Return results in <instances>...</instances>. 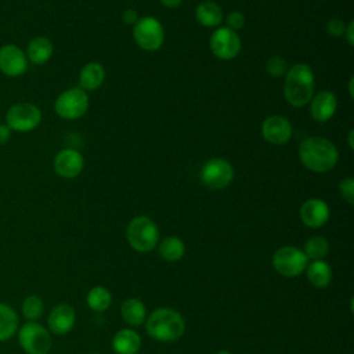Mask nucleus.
I'll use <instances>...</instances> for the list:
<instances>
[{
	"label": "nucleus",
	"mask_w": 354,
	"mask_h": 354,
	"mask_svg": "<svg viewBox=\"0 0 354 354\" xmlns=\"http://www.w3.org/2000/svg\"><path fill=\"white\" fill-rule=\"evenodd\" d=\"M136 43L145 51H156L165 41V30L162 24L153 17L140 18L133 28Z\"/></svg>",
	"instance_id": "0eeeda50"
},
{
	"label": "nucleus",
	"mask_w": 354,
	"mask_h": 354,
	"mask_svg": "<svg viewBox=\"0 0 354 354\" xmlns=\"http://www.w3.org/2000/svg\"><path fill=\"white\" fill-rule=\"evenodd\" d=\"M308 264V259L303 250L296 246L279 248L272 256V266L277 272L283 277H297Z\"/></svg>",
	"instance_id": "1a4fd4ad"
},
{
	"label": "nucleus",
	"mask_w": 354,
	"mask_h": 354,
	"mask_svg": "<svg viewBox=\"0 0 354 354\" xmlns=\"http://www.w3.org/2000/svg\"><path fill=\"white\" fill-rule=\"evenodd\" d=\"M353 26H354V24L353 22H350L347 26H346V35H347V40H348V43L353 46L354 44V37H353Z\"/></svg>",
	"instance_id": "f704fd0d"
},
{
	"label": "nucleus",
	"mask_w": 354,
	"mask_h": 354,
	"mask_svg": "<svg viewBox=\"0 0 354 354\" xmlns=\"http://www.w3.org/2000/svg\"><path fill=\"white\" fill-rule=\"evenodd\" d=\"M53 43L44 36L33 37L26 46V58L35 65H44L53 57Z\"/></svg>",
	"instance_id": "a211bd4d"
},
{
	"label": "nucleus",
	"mask_w": 354,
	"mask_h": 354,
	"mask_svg": "<svg viewBox=\"0 0 354 354\" xmlns=\"http://www.w3.org/2000/svg\"><path fill=\"white\" fill-rule=\"evenodd\" d=\"M210 50L220 59H232L241 51V39L235 30L217 28L210 37Z\"/></svg>",
	"instance_id": "9b49d317"
},
{
	"label": "nucleus",
	"mask_w": 354,
	"mask_h": 354,
	"mask_svg": "<svg viewBox=\"0 0 354 354\" xmlns=\"http://www.w3.org/2000/svg\"><path fill=\"white\" fill-rule=\"evenodd\" d=\"M112 347L116 354H136L141 347V337L133 329H120L112 339Z\"/></svg>",
	"instance_id": "6ab92c4d"
},
{
	"label": "nucleus",
	"mask_w": 354,
	"mask_h": 354,
	"mask_svg": "<svg viewBox=\"0 0 354 354\" xmlns=\"http://www.w3.org/2000/svg\"><path fill=\"white\" fill-rule=\"evenodd\" d=\"M353 83H354V79L351 77L350 82H348V91H350V97H351V98L354 97V94H353Z\"/></svg>",
	"instance_id": "4c0bfd02"
},
{
	"label": "nucleus",
	"mask_w": 354,
	"mask_h": 354,
	"mask_svg": "<svg viewBox=\"0 0 354 354\" xmlns=\"http://www.w3.org/2000/svg\"><path fill=\"white\" fill-rule=\"evenodd\" d=\"M41 122V111L32 102H17L6 112V124L11 131L28 133L35 130Z\"/></svg>",
	"instance_id": "39448f33"
},
{
	"label": "nucleus",
	"mask_w": 354,
	"mask_h": 354,
	"mask_svg": "<svg viewBox=\"0 0 354 354\" xmlns=\"http://www.w3.org/2000/svg\"><path fill=\"white\" fill-rule=\"evenodd\" d=\"M299 158L311 171L326 173L336 166L339 152L335 144L328 138L308 137L303 140L299 147Z\"/></svg>",
	"instance_id": "f257e3e1"
},
{
	"label": "nucleus",
	"mask_w": 354,
	"mask_h": 354,
	"mask_svg": "<svg viewBox=\"0 0 354 354\" xmlns=\"http://www.w3.org/2000/svg\"><path fill=\"white\" fill-rule=\"evenodd\" d=\"M307 279L315 288H326L332 281V270L329 264L324 260H313L307 264Z\"/></svg>",
	"instance_id": "5701e85b"
},
{
	"label": "nucleus",
	"mask_w": 354,
	"mask_h": 354,
	"mask_svg": "<svg viewBox=\"0 0 354 354\" xmlns=\"http://www.w3.org/2000/svg\"><path fill=\"white\" fill-rule=\"evenodd\" d=\"M84 167L83 156L79 151L65 148L61 149L54 158V170L64 178H73L82 173Z\"/></svg>",
	"instance_id": "ddd939ff"
},
{
	"label": "nucleus",
	"mask_w": 354,
	"mask_h": 354,
	"mask_svg": "<svg viewBox=\"0 0 354 354\" xmlns=\"http://www.w3.org/2000/svg\"><path fill=\"white\" fill-rule=\"evenodd\" d=\"M28 69V58L24 50L15 44L0 47V71L8 77H19Z\"/></svg>",
	"instance_id": "f8f14e48"
},
{
	"label": "nucleus",
	"mask_w": 354,
	"mask_h": 354,
	"mask_svg": "<svg viewBox=\"0 0 354 354\" xmlns=\"http://www.w3.org/2000/svg\"><path fill=\"white\" fill-rule=\"evenodd\" d=\"M184 242L177 236H167L159 243V254L167 261H177L184 256Z\"/></svg>",
	"instance_id": "393cba45"
},
{
	"label": "nucleus",
	"mask_w": 354,
	"mask_h": 354,
	"mask_svg": "<svg viewBox=\"0 0 354 354\" xmlns=\"http://www.w3.org/2000/svg\"><path fill=\"white\" fill-rule=\"evenodd\" d=\"M304 254L307 259L311 260H324V257L329 252V243L324 236L315 235L311 236L306 243H304Z\"/></svg>",
	"instance_id": "bb28decb"
},
{
	"label": "nucleus",
	"mask_w": 354,
	"mask_h": 354,
	"mask_svg": "<svg viewBox=\"0 0 354 354\" xmlns=\"http://www.w3.org/2000/svg\"><path fill=\"white\" fill-rule=\"evenodd\" d=\"M120 315L127 325L140 326L145 321V304L140 299H127L120 307Z\"/></svg>",
	"instance_id": "4be33fe9"
},
{
	"label": "nucleus",
	"mask_w": 354,
	"mask_h": 354,
	"mask_svg": "<svg viewBox=\"0 0 354 354\" xmlns=\"http://www.w3.org/2000/svg\"><path fill=\"white\" fill-rule=\"evenodd\" d=\"M266 69L271 76L279 77V76H283L288 72V64L282 57L272 55V57L268 58V61L266 64Z\"/></svg>",
	"instance_id": "c85d7f7f"
},
{
	"label": "nucleus",
	"mask_w": 354,
	"mask_h": 354,
	"mask_svg": "<svg viewBox=\"0 0 354 354\" xmlns=\"http://www.w3.org/2000/svg\"><path fill=\"white\" fill-rule=\"evenodd\" d=\"M54 109L61 119H79L88 109V97L86 91L80 87L68 88L57 97L54 102Z\"/></svg>",
	"instance_id": "423d86ee"
},
{
	"label": "nucleus",
	"mask_w": 354,
	"mask_h": 354,
	"mask_svg": "<svg viewBox=\"0 0 354 354\" xmlns=\"http://www.w3.org/2000/svg\"><path fill=\"white\" fill-rule=\"evenodd\" d=\"M227 28L231 30H238L245 24V15L241 11H232L227 15Z\"/></svg>",
	"instance_id": "2f4dec72"
},
{
	"label": "nucleus",
	"mask_w": 354,
	"mask_h": 354,
	"mask_svg": "<svg viewBox=\"0 0 354 354\" xmlns=\"http://www.w3.org/2000/svg\"><path fill=\"white\" fill-rule=\"evenodd\" d=\"M336 106H337V100L335 94L332 91L325 90L313 95L310 112L317 122H326L333 116Z\"/></svg>",
	"instance_id": "f3484780"
},
{
	"label": "nucleus",
	"mask_w": 354,
	"mask_h": 354,
	"mask_svg": "<svg viewBox=\"0 0 354 354\" xmlns=\"http://www.w3.org/2000/svg\"><path fill=\"white\" fill-rule=\"evenodd\" d=\"M183 0H160V3L165 6V7H169V8H174V7H178L181 4Z\"/></svg>",
	"instance_id": "c9c22d12"
},
{
	"label": "nucleus",
	"mask_w": 354,
	"mask_h": 354,
	"mask_svg": "<svg viewBox=\"0 0 354 354\" xmlns=\"http://www.w3.org/2000/svg\"><path fill=\"white\" fill-rule=\"evenodd\" d=\"M18 329V315L15 310L4 303H0V342L11 339Z\"/></svg>",
	"instance_id": "b1692460"
},
{
	"label": "nucleus",
	"mask_w": 354,
	"mask_h": 354,
	"mask_svg": "<svg viewBox=\"0 0 354 354\" xmlns=\"http://www.w3.org/2000/svg\"><path fill=\"white\" fill-rule=\"evenodd\" d=\"M261 134L271 144H285L292 137V124L288 119L279 115L267 118L261 124Z\"/></svg>",
	"instance_id": "4468645a"
},
{
	"label": "nucleus",
	"mask_w": 354,
	"mask_h": 354,
	"mask_svg": "<svg viewBox=\"0 0 354 354\" xmlns=\"http://www.w3.org/2000/svg\"><path fill=\"white\" fill-rule=\"evenodd\" d=\"M314 73L306 64H296L285 73L283 95L292 106L307 105L314 95Z\"/></svg>",
	"instance_id": "f03ea898"
},
{
	"label": "nucleus",
	"mask_w": 354,
	"mask_h": 354,
	"mask_svg": "<svg viewBox=\"0 0 354 354\" xmlns=\"http://www.w3.org/2000/svg\"><path fill=\"white\" fill-rule=\"evenodd\" d=\"M105 77L104 66L98 62L86 64L79 73L80 88L83 90H95L98 88Z\"/></svg>",
	"instance_id": "412c9836"
},
{
	"label": "nucleus",
	"mask_w": 354,
	"mask_h": 354,
	"mask_svg": "<svg viewBox=\"0 0 354 354\" xmlns=\"http://www.w3.org/2000/svg\"><path fill=\"white\" fill-rule=\"evenodd\" d=\"M223 10L214 1H202L195 8V18L196 21L207 28H216L223 21Z\"/></svg>",
	"instance_id": "aec40b11"
},
{
	"label": "nucleus",
	"mask_w": 354,
	"mask_h": 354,
	"mask_svg": "<svg viewBox=\"0 0 354 354\" xmlns=\"http://www.w3.org/2000/svg\"><path fill=\"white\" fill-rule=\"evenodd\" d=\"M122 19H123V22L127 24V25H134V24L138 21V14H137L136 10L127 8V10L123 11Z\"/></svg>",
	"instance_id": "473e14b6"
},
{
	"label": "nucleus",
	"mask_w": 354,
	"mask_h": 354,
	"mask_svg": "<svg viewBox=\"0 0 354 354\" xmlns=\"http://www.w3.org/2000/svg\"><path fill=\"white\" fill-rule=\"evenodd\" d=\"M339 189L343 196L350 205L354 203V180L351 177H346L339 183Z\"/></svg>",
	"instance_id": "c756f323"
},
{
	"label": "nucleus",
	"mask_w": 354,
	"mask_h": 354,
	"mask_svg": "<svg viewBox=\"0 0 354 354\" xmlns=\"http://www.w3.org/2000/svg\"><path fill=\"white\" fill-rule=\"evenodd\" d=\"M18 339L28 354H47L51 348L50 332L35 321H28L21 326Z\"/></svg>",
	"instance_id": "6e6552de"
},
{
	"label": "nucleus",
	"mask_w": 354,
	"mask_h": 354,
	"mask_svg": "<svg viewBox=\"0 0 354 354\" xmlns=\"http://www.w3.org/2000/svg\"><path fill=\"white\" fill-rule=\"evenodd\" d=\"M353 137H354V131L353 130H350V133H348V147L353 149L354 148V144H353Z\"/></svg>",
	"instance_id": "e433bc0d"
},
{
	"label": "nucleus",
	"mask_w": 354,
	"mask_h": 354,
	"mask_svg": "<svg viewBox=\"0 0 354 354\" xmlns=\"http://www.w3.org/2000/svg\"><path fill=\"white\" fill-rule=\"evenodd\" d=\"M326 32L333 37H340L346 32V24L339 18H332L326 24Z\"/></svg>",
	"instance_id": "7c9ffc66"
},
{
	"label": "nucleus",
	"mask_w": 354,
	"mask_h": 354,
	"mask_svg": "<svg viewBox=\"0 0 354 354\" xmlns=\"http://www.w3.org/2000/svg\"><path fill=\"white\" fill-rule=\"evenodd\" d=\"M216 354H231L230 351H225V350H221V351H218V353H216Z\"/></svg>",
	"instance_id": "58836bf2"
},
{
	"label": "nucleus",
	"mask_w": 354,
	"mask_h": 354,
	"mask_svg": "<svg viewBox=\"0 0 354 354\" xmlns=\"http://www.w3.org/2000/svg\"><path fill=\"white\" fill-rule=\"evenodd\" d=\"M185 330L183 315L169 307H160L151 313L147 319L148 335L159 342L177 340Z\"/></svg>",
	"instance_id": "7ed1b4c3"
},
{
	"label": "nucleus",
	"mask_w": 354,
	"mask_h": 354,
	"mask_svg": "<svg viewBox=\"0 0 354 354\" xmlns=\"http://www.w3.org/2000/svg\"><path fill=\"white\" fill-rule=\"evenodd\" d=\"M112 301L111 292L104 286H94L87 293V304L94 311H105Z\"/></svg>",
	"instance_id": "a878e982"
},
{
	"label": "nucleus",
	"mask_w": 354,
	"mask_h": 354,
	"mask_svg": "<svg viewBox=\"0 0 354 354\" xmlns=\"http://www.w3.org/2000/svg\"><path fill=\"white\" fill-rule=\"evenodd\" d=\"M48 328L55 335H66L72 330L76 322V314L72 306L61 303L55 306L48 315Z\"/></svg>",
	"instance_id": "dca6fc26"
},
{
	"label": "nucleus",
	"mask_w": 354,
	"mask_h": 354,
	"mask_svg": "<svg viewBox=\"0 0 354 354\" xmlns=\"http://www.w3.org/2000/svg\"><path fill=\"white\" fill-rule=\"evenodd\" d=\"M11 129L6 123H0V145L6 144L11 138Z\"/></svg>",
	"instance_id": "72a5a7b5"
},
{
	"label": "nucleus",
	"mask_w": 354,
	"mask_h": 354,
	"mask_svg": "<svg viewBox=\"0 0 354 354\" xmlns=\"http://www.w3.org/2000/svg\"><path fill=\"white\" fill-rule=\"evenodd\" d=\"M199 177L203 185L207 188L221 189L231 183L234 177V169L225 159L214 158L202 166Z\"/></svg>",
	"instance_id": "9d476101"
},
{
	"label": "nucleus",
	"mask_w": 354,
	"mask_h": 354,
	"mask_svg": "<svg viewBox=\"0 0 354 354\" xmlns=\"http://www.w3.org/2000/svg\"><path fill=\"white\" fill-rule=\"evenodd\" d=\"M130 246L137 252H151L159 241L158 225L147 216L134 217L126 230Z\"/></svg>",
	"instance_id": "20e7f679"
},
{
	"label": "nucleus",
	"mask_w": 354,
	"mask_h": 354,
	"mask_svg": "<svg viewBox=\"0 0 354 354\" xmlns=\"http://www.w3.org/2000/svg\"><path fill=\"white\" fill-rule=\"evenodd\" d=\"M300 218L307 227L319 228L329 218V207L322 199H307L300 207Z\"/></svg>",
	"instance_id": "2eb2a0df"
},
{
	"label": "nucleus",
	"mask_w": 354,
	"mask_h": 354,
	"mask_svg": "<svg viewBox=\"0 0 354 354\" xmlns=\"http://www.w3.org/2000/svg\"><path fill=\"white\" fill-rule=\"evenodd\" d=\"M44 311V304L41 299L36 295H30L25 297L22 303V314L28 321H36L41 317Z\"/></svg>",
	"instance_id": "cd10ccee"
}]
</instances>
